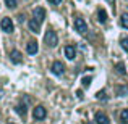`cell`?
<instances>
[{
	"instance_id": "277c9868",
	"label": "cell",
	"mask_w": 128,
	"mask_h": 124,
	"mask_svg": "<svg viewBox=\"0 0 128 124\" xmlns=\"http://www.w3.org/2000/svg\"><path fill=\"white\" fill-rule=\"evenodd\" d=\"M32 116H34V119H38V121H42V119L47 116V111H46V108H44L42 105L36 106V108H34V111H32Z\"/></svg>"
},
{
	"instance_id": "ffe728a7",
	"label": "cell",
	"mask_w": 128,
	"mask_h": 124,
	"mask_svg": "<svg viewBox=\"0 0 128 124\" xmlns=\"http://www.w3.org/2000/svg\"><path fill=\"white\" fill-rule=\"evenodd\" d=\"M91 81H92V78H83V85L88 87V85L91 84Z\"/></svg>"
},
{
	"instance_id": "603a6c76",
	"label": "cell",
	"mask_w": 128,
	"mask_h": 124,
	"mask_svg": "<svg viewBox=\"0 0 128 124\" xmlns=\"http://www.w3.org/2000/svg\"><path fill=\"white\" fill-rule=\"evenodd\" d=\"M84 124H92V123H91V121H86V123H84Z\"/></svg>"
},
{
	"instance_id": "8992f818",
	"label": "cell",
	"mask_w": 128,
	"mask_h": 124,
	"mask_svg": "<svg viewBox=\"0 0 128 124\" xmlns=\"http://www.w3.org/2000/svg\"><path fill=\"white\" fill-rule=\"evenodd\" d=\"M94 121H96V124H110L109 118H107L104 113H100V111H97L96 115H94Z\"/></svg>"
},
{
	"instance_id": "ba28073f",
	"label": "cell",
	"mask_w": 128,
	"mask_h": 124,
	"mask_svg": "<svg viewBox=\"0 0 128 124\" xmlns=\"http://www.w3.org/2000/svg\"><path fill=\"white\" fill-rule=\"evenodd\" d=\"M28 26H29V29H31L32 32H36L38 34L39 31H41V23L38 21L36 18H32V19H29V23H28Z\"/></svg>"
},
{
	"instance_id": "d4e9b609",
	"label": "cell",
	"mask_w": 128,
	"mask_h": 124,
	"mask_svg": "<svg viewBox=\"0 0 128 124\" xmlns=\"http://www.w3.org/2000/svg\"><path fill=\"white\" fill-rule=\"evenodd\" d=\"M10 124H13V123H10Z\"/></svg>"
},
{
	"instance_id": "9c48e42d",
	"label": "cell",
	"mask_w": 128,
	"mask_h": 124,
	"mask_svg": "<svg viewBox=\"0 0 128 124\" xmlns=\"http://www.w3.org/2000/svg\"><path fill=\"white\" fill-rule=\"evenodd\" d=\"M26 50H28V53H29V55H36V53H38V50H39L38 42H36V41L28 42V45H26Z\"/></svg>"
},
{
	"instance_id": "8fae6325",
	"label": "cell",
	"mask_w": 128,
	"mask_h": 124,
	"mask_svg": "<svg viewBox=\"0 0 128 124\" xmlns=\"http://www.w3.org/2000/svg\"><path fill=\"white\" fill-rule=\"evenodd\" d=\"M10 60H12L13 63H21L23 61V55L18 52V50H12V52H10Z\"/></svg>"
},
{
	"instance_id": "e0dca14e",
	"label": "cell",
	"mask_w": 128,
	"mask_h": 124,
	"mask_svg": "<svg viewBox=\"0 0 128 124\" xmlns=\"http://www.w3.org/2000/svg\"><path fill=\"white\" fill-rule=\"evenodd\" d=\"M96 98H99V100H106L107 97H106V90H99V92L96 93Z\"/></svg>"
},
{
	"instance_id": "7a4b0ae2",
	"label": "cell",
	"mask_w": 128,
	"mask_h": 124,
	"mask_svg": "<svg viewBox=\"0 0 128 124\" xmlns=\"http://www.w3.org/2000/svg\"><path fill=\"white\" fill-rule=\"evenodd\" d=\"M73 26H75V31H78L80 34H84V32L88 31V24L86 21L83 18H80V16H76L75 21H73Z\"/></svg>"
},
{
	"instance_id": "30bf717a",
	"label": "cell",
	"mask_w": 128,
	"mask_h": 124,
	"mask_svg": "<svg viewBox=\"0 0 128 124\" xmlns=\"http://www.w3.org/2000/svg\"><path fill=\"white\" fill-rule=\"evenodd\" d=\"M65 56L68 60H73L76 56V48H75V45H66L65 47Z\"/></svg>"
},
{
	"instance_id": "44dd1931",
	"label": "cell",
	"mask_w": 128,
	"mask_h": 124,
	"mask_svg": "<svg viewBox=\"0 0 128 124\" xmlns=\"http://www.w3.org/2000/svg\"><path fill=\"white\" fill-rule=\"evenodd\" d=\"M60 2H62V0H49V3H52V5H58Z\"/></svg>"
},
{
	"instance_id": "2e32d148",
	"label": "cell",
	"mask_w": 128,
	"mask_h": 124,
	"mask_svg": "<svg viewBox=\"0 0 128 124\" xmlns=\"http://www.w3.org/2000/svg\"><path fill=\"white\" fill-rule=\"evenodd\" d=\"M120 121L128 124V110H123V111L120 113Z\"/></svg>"
},
{
	"instance_id": "cb8c5ba5",
	"label": "cell",
	"mask_w": 128,
	"mask_h": 124,
	"mask_svg": "<svg viewBox=\"0 0 128 124\" xmlns=\"http://www.w3.org/2000/svg\"><path fill=\"white\" fill-rule=\"evenodd\" d=\"M109 2H114V0H109Z\"/></svg>"
},
{
	"instance_id": "52a82bcc",
	"label": "cell",
	"mask_w": 128,
	"mask_h": 124,
	"mask_svg": "<svg viewBox=\"0 0 128 124\" xmlns=\"http://www.w3.org/2000/svg\"><path fill=\"white\" fill-rule=\"evenodd\" d=\"M32 15H34V18L38 19L39 23H42V21H44V18H46V10H44L42 6H38V8H34Z\"/></svg>"
},
{
	"instance_id": "d6986e66",
	"label": "cell",
	"mask_w": 128,
	"mask_h": 124,
	"mask_svg": "<svg viewBox=\"0 0 128 124\" xmlns=\"http://www.w3.org/2000/svg\"><path fill=\"white\" fill-rule=\"evenodd\" d=\"M5 5L8 6V8H15L16 6V0H5Z\"/></svg>"
},
{
	"instance_id": "5bb4252c",
	"label": "cell",
	"mask_w": 128,
	"mask_h": 124,
	"mask_svg": "<svg viewBox=\"0 0 128 124\" xmlns=\"http://www.w3.org/2000/svg\"><path fill=\"white\" fill-rule=\"evenodd\" d=\"M115 69H117V73H118V74H126V69H125V65H123V63H117L115 65Z\"/></svg>"
},
{
	"instance_id": "ac0fdd59",
	"label": "cell",
	"mask_w": 128,
	"mask_h": 124,
	"mask_svg": "<svg viewBox=\"0 0 128 124\" xmlns=\"http://www.w3.org/2000/svg\"><path fill=\"white\" fill-rule=\"evenodd\" d=\"M120 45H122V48L128 53V39H122V41H120Z\"/></svg>"
},
{
	"instance_id": "6da1fadb",
	"label": "cell",
	"mask_w": 128,
	"mask_h": 124,
	"mask_svg": "<svg viewBox=\"0 0 128 124\" xmlns=\"http://www.w3.org/2000/svg\"><path fill=\"white\" fill-rule=\"evenodd\" d=\"M44 42L47 43V47H57V43H58V37H57L55 31L49 29V31L46 32V36H44Z\"/></svg>"
},
{
	"instance_id": "7402d4cb",
	"label": "cell",
	"mask_w": 128,
	"mask_h": 124,
	"mask_svg": "<svg viewBox=\"0 0 128 124\" xmlns=\"http://www.w3.org/2000/svg\"><path fill=\"white\" fill-rule=\"evenodd\" d=\"M76 95H78V98H83V92H81V90H78V92H76Z\"/></svg>"
},
{
	"instance_id": "9a60e30c",
	"label": "cell",
	"mask_w": 128,
	"mask_h": 124,
	"mask_svg": "<svg viewBox=\"0 0 128 124\" xmlns=\"http://www.w3.org/2000/svg\"><path fill=\"white\" fill-rule=\"evenodd\" d=\"M15 110H16V113H18L20 116H24L26 115V105H18Z\"/></svg>"
},
{
	"instance_id": "4fadbf2b",
	"label": "cell",
	"mask_w": 128,
	"mask_h": 124,
	"mask_svg": "<svg viewBox=\"0 0 128 124\" xmlns=\"http://www.w3.org/2000/svg\"><path fill=\"white\" fill-rule=\"evenodd\" d=\"M120 26L128 29V13H123L122 15V18H120Z\"/></svg>"
},
{
	"instance_id": "3957f363",
	"label": "cell",
	"mask_w": 128,
	"mask_h": 124,
	"mask_svg": "<svg viewBox=\"0 0 128 124\" xmlns=\"http://www.w3.org/2000/svg\"><path fill=\"white\" fill-rule=\"evenodd\" d=\"M0 28H2L3 32H13V29H15V26H13V21L10 18H3L2 21H0Z\"/></svg>"
},
{
	"instance_id": "7c38bea8",
	"label": "cell",
	"mask_w": 128,
	"mask_h": 124,
	"mask_svg": "<svg viewBox=\"0 0 128 124\" xmlns=\"http://www.w3.org/2000/svg\"><path fill=\"white\" fill-rule=\"evenodd\" d=\"M97 19H99L100 23L107 21V11H106V10H99V11H97Z\"/></svg>"
},
{
	"instance_id": "5b68a950",
	"label": "cell",
	"mask_w": 128,
	"mask_h": 124,
	"mask_svg": "<svg viewBox=\"0 0 128 124\" xmlns=\"http://www.w3.org/2000/svg\"><path fill=\"white\" fill-rule=\"evenodd\" d=\"M52 73L54 74H57V76H60V74H63V71H65V66H63V63L62 61H54L52 63Z\"/></svg>"
}]
</instances>
